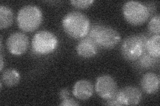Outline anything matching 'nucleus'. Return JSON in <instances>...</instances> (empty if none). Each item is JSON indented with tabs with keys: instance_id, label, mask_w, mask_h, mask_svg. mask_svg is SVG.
Here are the masks:
<instances>
[{
	"instance_id": "nucleus-1",
	"label": "nucleus",
	"mask_w": 160,
	"mask_h": 106,
	"mask_svg": "<svg viewBox=\"0 0 160 106\" xmlns=\"http://www.w3.org/2000/svg\"><path fill=\"white\" fill-rule=\"evenodd\" d=\"M62 27L66 33L75 39H83L88 34L90 21L88 17L80 12H71L64 16Z\"/></svg>"
},
{
	"instance_id": "nucleus-2",
	"label": "nucleus",
	"mask_w": 160,
	"mask_h": 106,
	"mask_svg": "<svg viewBox=\"0 0 160 106\" xmlns=\"http://www.w3.org/2000/svg\"><path fill=\"white\" fill-rule=\"evenodd\" d=\"M89 37L98 47L112 49L121 41V35L116 29L101 24H96L90 28Z\"/></svg>"
},
{
	"instance_id": "nucleus-3",
	"label": "nucleus",
	"mask_w": 160,
	"mask_h": 106,
	"mask_svg": "<svg viewBox=\"0 0 160 106\" xmlns=\"http://www.w3.org/2000/svg\"><path fill=\"white\" fill-rule=\"evenodd\" d=\"M43 19L42 10L33 5L25 6L19 9L17 23L20 29L25 32H32L41 25Z\"/></svg>"
},
{
	"instance_id": "nucleus-4",
	"label": "nucleus",
	"mask_w": 160,
	"mask_h": 106,
	"mask_svg": "<svg viewBox=\"0 0 160 106\" xmlns=\"http://www.w3.org/2000/svg\"><path fill=\"white\" fill-rule=\"evenodd\" d=\"M148 39L143 35H133L125 39L121 46L123 57L129 61H136L146 52Z\"/></svg>"
},
{
	"instance_id": "nucleus-5",
	"label": "nucleus",
	"mask_w": 160,
	"mask_h": 106,
	"mask_svg": "<svg viewBox=\"0 0 160 106\" xmlns=\"http://www.w3.org/2000/svg\"><path fill=\"white\" fill-rule=\"evenodd\" d=\"M123 15L125 19L132 25H141L149 17V9L143 3L129 1L125 3L122 8Z\"/></svg>"
},
{
	"instance_id": "nucleus-6",
	"label": "nucleus",
	"mask_w": 160,
	"mask_h": 106,
	"mask_svg": "<svg viewBox=\"0 0 160 106\" xmlns=\"http://www.w3.org/2000/svg\"><path fill=\"white\" fill-rule=\"evenodd\" d=\"M58 46V39L53 33L40 31L34 35L32 47L33 51L39 55H46L53 53Z\"/></svg>"
},
{
	"instance_id": "nucleus-7",
	"label": "nucleus",
	"mask_w": 160,
	"mask_h": 106,
	"mask_svg": "<svg viewBox=\"0 0 160 106\" xmlns=\"http://www.w3.org/2000/svg\"><path fill=\"white\" fill-rule=\"evenodd\" d=\"M95 89L99 96L106 100L113 98L118 92L117 83L109 75L99 76L96 80Z\"/></svg>"
},
{
	"instance_id": "nucleus-8",
	"label": "nucleus",
	"mask_w": 160,
	"mask_h": 106,
	"mask_svg": "<svg viewBox=\"0 0 160 106\" xmlns=\"http://www.w3.org/2000/svg\"><path fill=\"white\" fill-rule=\"evenodd\" d=\"M8 51L15 56H20L27 51L29 47V39L26 34L16 32L9 36L6 41Z\"/></svg>"
},
{
	"instance_id": "nucleus-9",
	"label": "nucleus",
	"mask_w": 160,
	"mask_h": 106,
	"mask_svg": "<svg viewBox=\"0 0 160 106\" xmlns=\"http://www.w3.org/2000/svg\"><path fill=\"white\" fill-rule=\"evenodd\" d=\"M115 96L121 105H136L141 102L142 94L138 88L128 85L118 91Z\"/></svg>"
},
{
	"instance_id": "nucleus-10",
	"label": "nucleus",
	"mask_w": 160,
	"mask_h": 106,
	"mask_svg": "<svg viewBox=\"0 0 160 106\" xmlns=\"http://www.w3.org/2000/svg\"><path fill=\"white\" fill-rule=\"evenodd\" d=\"M72 93L78 99L87 100L93 95V84L87 80H78L73 85Z\"/></svg>"
},
{
	"instance_id": "nucleus-11",
	"label": "nucleus",
	"mask_w": 160,
	"mask_h": 106,
	"mask_svg": "<svg viewBox=\"0 0 160 106\" xmlns=\"http://www.w3.org/2000/svg\"><path fill=\"white\" fill-rule=\"evenodd\" d=\"M76 52L79 56L82 58H92L96 55L98 46L89 37L83 38L77 44Z\"/></svg>"
},
{
	"instance_id": "nucleus-12",
	"label": "nucleus",
	"mask_w": 160,
	"mask_h": 106,
	"mask_svg": "<svg viewBox=\"0 0 160 106\" xmlns=\"http://www.w3.org/2000/svg\"><path fill=\"white\" fill-rule=\"evenodd\" d=\"M160 80L159 76L153 72L145 74L141 79V86L148 94H156L159 90Z\"/></svg>"
},
{
	"instance_id": "nucleus-13",
	"label": "nucleus",
	"mask_w": 160,
	"mask_h": 106,
	"mask_svg": "<svg viewBox=\"0 0 160 106\" xmlns=\"http://www.w3.org/2000/svg\"><path fill=\"white\" fill-rule=\"evenodd\" d=\"M21 76L18 70L14 68H9L3 72L1 82L7 87H14L19 84Z\"/></svg>"
},
{
	"instance_id": "nucleus-14",
	"label": "nucleus",
	"mask_w": 160,
	"mask_h": 106,
	"mask_svg": "<svg viewBox=\"0 0 160 106\" xmlns=\"http://www.w3.org/2000/svg\"><path fill=\"white\" fill-rule=\"evenodd\" d=\"M146 50L150 56L159 58L160 56V35H154L148 39L146 44Z\"/></svg>"
},
{
	"instance_id": "nucleus-15",
	"label": "nucleus",
	"mask_w": 160,
	"mask_h": 106,
	"mask_svg": "<svg viewBox=\"0 0 160 106\" xmlns=\"http://www.w3.org/2000/svg\"><path fill=\"white\" fill-rule=\"evenodd\" d=\"M13 21L12 9L6 6H0V28L1 29L9 27Z\"/></svg>"
},
{
	"instance_id": "nucleus-16",
	"label": "nucleus",
	"mask_w": 160,
	"mask_h": 106,
	"mask_svg": "<svg viewBox=\"0 0 160 106\" xmlns=\"http://www.w3.org/2000/svg\"><path fill=\"white\" fill-rule=\"evenodd\" d=\"M149 31L154 35H159L160 33V16L159 14L154 16L148 23Z\"/></svg>"
},
{
	"instance_id": "nucleus-17",
	"label": "nucleus",
	"mask_w": 160,
	"mask_h": 106,
	"mask_svg": "<svg viewBox=\"0 0 160 106\" xmlns=\"http://www.w3.org/2000/svg\"><path fill=\"white\" fill-rule=\"evenodd\" d=\"M156 59L158 58H153L152 56H150L149 54L143 53L142 56L138 60L140 67H142L143 68H148L152 67L156 62Z\"/></svg>"
},
{
	"instance_id": "nucleus-18",
	"label": "nucleus",
	"mask_w": 160,
	"mask_h": 106,
	"mask_svg": "<svg viewBox=\"0 0 160 106\" xmlns=\"http://www.w3.org/2000/svg\"><path fill=\"white\" fill-rule=\"evenodd\" d=\"M93 0H72L70 2L73 6L79 9H86L92 6Z\"/></svg>"
},
{
	"instance_id": "nucleus-19",
	"label": "nucleus",
	"mask_w": 160,
	"mask_h": 106,
	"mask_svg": "<svg viewBox=\"0 0 160 106\" xmlns=\"http://www.w3.org/2000/svg\"><path fill=\"white\" fill-rule=\"evenodd\" d=\"M59 105L62 106H77L79 105V103H78L75 99L68 98L66 99L62 100V102Z\"/></svg>"
},
{
	"instance_id": "nucleus-20",
	"label": "nucleus",
	"mask_w": 160,
	"mask_h": 106,
	"mask_svg": "<svg viewBox=\"0 0 160 106\" xmlns=\"http://www.w3.org/2000/svg\"><path fill=\"white\" fill-rule=\"evenodd\" d=\"M69 94L70 93L67 88H63L60 90V92L59 93V97L62 100H63L68 98L69 96Z\"/></svg>"
},
{
	"instance_id": "nucleus-21",
	"label": "nucleus",
	"mask_w": 160,
	"mask_h": 106,
	"mask_svg": "<svg viewBox=\"0 0 160 106\" xmlns=\"http://www.w3.org/2000/svg\"><path fill=\"white\" fill-rule=\"evenodd\" d=\"M0 60H1V68H0V71L2 72L3 68V58L2 54H1V57H0Z\"/></svg>"
}]
</instances>
